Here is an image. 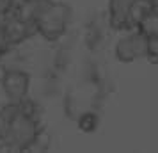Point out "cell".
I'll use <instances>...</instances> for the list:
<instances>
[{"instance_id": "cell-3", "label": "cell", "mask_w": 158, "mask_h": 153, "mask_svg": "<svg viewBox=\"0 0 158 153\" xmlns=\"http://www.w3.org/2000/svg\"><path fill=\"white\" fill-rule=\"evenodd\" d=\"M2 32H4V36L7 39V43L11 45V48H16L18 45L25 43L29 37H32L36 34V25L16 18L15 13H13L11 18L2 25Z\"/></svg>"}, {"instance_id": "cell-5", "label": "cell", "mask_w": 158, "mask_h": 153, "mask_svg": "<svg viewBox=\"0 0 158 153\" xmlns=\"http://www.w3.org/2000/svg\"><path fill=\"white\" fill-rule=\"evenodd\" d=\"M11 50H15V48H11V45L7 43V39H6V36H4L2 29H0V61L6 57Z\"/></svg>"}, {"instance_id": "cell-4", "label": "cell", "mask_w": 158, "mask_h": 153, "mask_svg": "<svg viewBox=\"0 0 158 153\" xmlns=\"http://www.w3.org/2000/svg\"><path fill=\"white\" fill-rule=\"evenodd\" d=\"M13 15V4L11 0H0V29Z\"/></svg>"}, {"instance_id": "cell-2", "label": "cell", "mask_w": 158, "mask_h": 153, "mask_svg": "<svg viewBox=\"0 0 158 153\" xmlns=\"http://www.w3.org/2000/svg\"><path fill=\"white\" fill-rule=\"evenodd\" d=\"M0 87L7 98V102H20L22 98L29 96L30 89V75L22 68L7 66L4 75L0 77Z\"/></svg>"}, {"instance_id": "cell-1", "label": "cell", "mask_w": 158, "mask_h": 153, "mask_svg": "<svg viewBox=\"0 0 158 153\" xmlns=\"http://www.w3.org/2000/svg\"><path fill=\"white\" fill-rule=\"evenodd\" d=\"M69 15H71V11L66 4L46 0L39 7L36 18H34L36 34H41L46 41H57L66 32Z\"/></svg>"}]
</instances>
